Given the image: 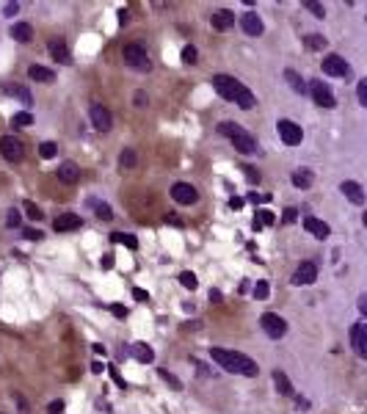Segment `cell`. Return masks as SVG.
Instances as JSON below:
<instances>
[{
    "label": "cell",
    "instance_id": "cell-40",
    "mask_svg": "<svg viewBox=\"0 0 367 414\" xmlns=\"http://www.w3.org/2000/svg\"><path fill=\"white\" fill-rule=\"evenodd\" d=\"M304 8H309V11H312L318 19H323V17H326V8L320 6V3H315V0H307V3H304Z\"/></svg>",
    "mask_w": 367,
    "mask_h": 414
},
{
    "label": "cell",
    "instance_id": "cell-56",
    "mask_svg": "<svg viewBox=\"0 0 367 414\" xmlns=\"http://www.w3.org/2000/svg\"><path fill=\"white\" fill-rule=\"evenodd\" d=\"M91 348H94V354H97V356H100V354L105 356V345H102V343H94V345H91Z\"/></svg>",
    "mask_w": 367,
    "mask_h": 414
},
{
    "label": "cell",
    "instance_id": "cell-48",
    "mask_svg": "<svg viewBox=\"0 0 367 414\" xmlns=\"http://www.w3.org/2000/svg\"><path fill=\"white\" fill-rule=\"evenodd\" d=\"M47 412H50V414H61V412H64V401H53V403L47 406Z\"/></svg>",
    "mask_w": 367,
    "mask_h": 414
},
{
    "label": "cell",
    "instance_id": "cell-52",
    "mask_svg": "<svg viewBox=\"0 0 367 414\" xmlns=\"http://www.w3.org/2000/svg\"><path fill=\"white\" fill-rule=\"evenodd\" d=\"M3 11H6L8 17H11V14H17V11H19V6H17V3H6V8H3Z\"/></svg>",
    "mask_w": 367,
    "mask_h": 414
},
{
    "label": "cell",
    "instance_id": "cell-20",
    "mask_svg": "<svg viewBox=\"0 0 367 414\" xmlns=\"http://www.w3.org/2000/svg\"><path fill=\"white\" fill-rule=\"evenodd\" d=\"M210 22H213L215 30H229L232 25H235V14L224 8V11H215L213 17H210Z\"/></svg>",
    "mask_w": 367,
    "mask_h": 414
},
{
    "label": "cell",
    "instance_id": "cell-16",
    "mask_svg": "<svg viewBox=\"0 0 367 414\" xmlns=\"http://www.w3.org/2000/svg\"><path fill=\"white\" fill-rule=\"evenodd\" d=\"M83 224V218L77 213H64V215H58V218L53 221V229L55 232H72V229H77V226Z\"/></svg>",
    "mask_w": 367,
    "mask_h": 414
},
{
    "label": "cell",
    "instance_id": "cell-32",
    "mask_svg": "<svg viewBox=\"0 0 367 414\" xmlns=\"http://www.w3.org/2000/svg\"><path fill=\"white\" fill-rule=\"evenodd\" d=\"M30 124H33V113L28 111H19L11 116V127H30Z\"/></svg>",
    "mask_w": 367,
    "mask_h": 414
},
{
    "label": "cell",
    "instance_id": "cell-1",
    "mask_svg": "<svg viewBox=\"0 0 367 414\" xmlns=\"http://www.w3.org/2000/svg\"><path fill=\"white\" fill-rule=\"evenodd\" d=\"M210 356L213 362L226 373H237V376H246V379H254L260 367H257L254 359H249L246 354H237V351H229V348H210Z\"/></svg>",
    "mask_w": 367,
    "mask_h": 414
},
{
    "label": "cell",
    "instance_id": "cell-39",
    "mask_svg": "<svg viewBox=\"0 0 367 414\" xmlns=\"http://www.w3.org/2000/svg\"><path fill=\"white\" fill-rule=\"evenodd\" d=\"M25 213H28V218H33V221H42L44 218V213L33 205V202H25Z\"/></svg>",
    "mask_w": 367,
    "mask_h": 414
},
{
    "label": "cell",
    "instance_id": "cell-43",
    "mask_svg": "<svg viewBox=\"0 0 367 414\" xmlns=\"http://www.w3.org/2000/svg\"><path fill=\"white\" fill-rule=\"evenodd\" d=\"M108 370H111V379L116 381V387H122V390H127V381L122 379V376H119V370H116V367H108Z\"/></svg>",
    "mask_w": 367,
    "mask_h": 414
},
{
    "label": "cell",
    "instance_id": "cell-37",
    "mask_svg": "<svg viewBox=\"0 0 367 414\" xmlns=\"http://www.w3.org/2000/svg\"><path fill=\"white\" fill-rule=\"evenodd\" d=\"M268 293H271V287H268V282H265V279H260V282L254 284V298H260V301H265V298H268Z\"/></svg>",
    "mask_w": 367,
    "mask_h": 414
},
{
    "label": "cell",
    "instance_id": "cell-51",
    "mask_svg": "<svg viewBox=\"0 0 367 414\" xmlns=\"http://www.w3.org/2000/svg\"><path fill=\"white\" fill-rule=\"evenodd\" d=\"M100 265L105 268V271H108V268H113V254H105V257L100 260Z\"/></svg>",
    "mask_w": 367,
    "mask_h": 414
},
{
    "label": "cell",
    "instance_id": "cell-31",
    "mask_svg": "<svg viewBox=\"0 0 367 414\" xmlns=\"http://www.w3.org/2000/svg\"><path fill=\"white\" fill-rule=\"evenodd\" d=\"M273 221H276V215L271 213V210H260V213H257V218H254V229H262V226H271Z\"/></svg>",
    "mask_w": 367,
    "mask_h": 414
},
{
    "label": "cell",
    "instance_id": "cell-45",
    "mask_svg": "<svg viewBox=\"0 0 367 414\" xmlns=\"http://www.w3.org/2000/svg\"><path fill=\"white\" fill-rule=\"evenodd\" d=\"M22 235L28 237V240H42V237H44L39 229H22Z\"/></svg>",
    "mask_w": 367,
    "mask_h": 414
},
{
    "label": "cell",
    "instance_id": "cell-3",
    "mask_svg": "<svg viewBox=\"0 0 367 414\" xmlns=\"http://www.w3.org/2000/svg\"><path fill=\"white\" fill-rule=\"evenodd\" d=\"M218 133L229 138V141L235 144V149H237V152H243V155H254L257 149H260V147H257V138L251 136L246 127H240L237 122H221L218 124Z\"/></svg>",
    "mask_w": 367,
    "mask_h": 414
},
{
    "label": "cell",
    "instance_id": "cell-18",
    "mask_svg": "<svg viewBox=\"0 0 367 414\" xmlns=\"http://www.w3.org/2000/svg\"><path fill=\"white\" fill-rule=\"evenodd\" d=\"M240 28L246 30L249 36H260L262 30H265V25H262V19L257 17L254 11H246V14L240 17Z\"/></svg>",
    "mask_w": 367,
    "mask_h": 414
},
{
    "label": "cell",
    "instance_id": "cell-36",
    "mask_svg": "<svg viewBox=\"0 0 367 414\" xmlns=\"http://www.w3.org/2000/svg\"><path fill=\"white\" fill-rule=\"evenodd\" d=\"M180 284H183V287H188V290H196V273H190V271H183L180 273Z\"/></svg>",
    "mask_w": 367,
    "mask_h": 414
},
{
    "label": "cell",
    "instance_id": "cell-35",
    "mask_svg": "<svg viewBox=\"0 0 367 414\" xmlns=\"http://www.w3.org/2000/svg\"><path fill=\"white\" fill-rule=\"evenodd\" d=\"M160 379H163V381H166V384H172L174 387V390H183V381H180L177 379V376H174V373H169V370H163V367H160Z\"/></svg>",
    "mask_w": 367,
    "mask_h": 414
},
{
    "label": "cell",
    "instance_id": "cell-27",
    "mask_svg": "<svg viewBox=\"0 0 367 414\" xmlns=\"http://www.w3.org/2000/svg\"><path fill=\"white\" fill-rule=\"evenodd\" d=\"M6 94L17 97V100H22V105H33V100H30V91L25 89V86H6Z\"/></svg>",
    "mask_w": 367,
    "mask_h": 414
},
{
    "label": "cell",
    "instance_id": "cell-12",
    "mask_svg": "<svg viewBox=\"0 0 367 414\" xmlns=\"http://www.w3.org/2000/svg\"><path fill=\"white\" fill-rule=\"evenodd\" d=\"M172 199L177 202V205H193V202H199V194H196V188L188 185V183H174L172 185Z\"/></svg>",
    "mask_w": 367,
    "mask_h": 414
},
{
    "label": "cell",
    "instance_id": "cell-4",
    "mask_svg": "<svg viewBox=\"0 0 367 414\" xmlns=\"http://www.w3.org/2000/svg\"><path fill=\"white\" fill-rule=\"evenodd\" d=\"M122 58L130 69H138V72H149L152 69V61H149V53L141 47V44H125L122 47Z\"/></svg>",
    "mask_w": 367,
    "mask_h": 414
},
{
    "label": "cell",
    "instance_id": "cell-11",
    "mask_svg": "<svg viewBox=\"0 0 367 414\" xmlns=\"http://www.w3.org/2000/svg\"><path fill=\"white\" fill-rule=\"evenodd\" d=\"M318 282V265L309 260H304L301 265L296 268V273H293V284H298V287H307V284Z\"/></svg>",
    "mask_w": 367,
    "mask_h": 414
},
{
    "label": "cell",
    "instance_id": "cell-44",
    "mask_svg": "<svg viewBox=\"0 0 367 414\" xmlns=\"http://www.w3.org/2000/svg\"><path fill=\"white\" fill-rule=\"evenodd\" d=\"M111 312H113V318H127V307H122V304H113Z\"/></svg>",
    "mask_w": 367,
    "mask_h": 414
},
{
    "label": "cell",
    "instance_id": "cell-28",
    "mask_svg": "<svg viewBox=\"0 0 367 414\" xmlns=\"http://www.w3.org/2000/svg\"><path fill=\"white\" fill-rule=\"evenodd\" d=\"M89 207H94V210H97V218H102V221H111V218H113V210H111V205H105V202H97V199H91V202H89Z\"/></svg>",
    "mask_w": 367,
    "mask_h": 414
},
{
    "label": "cell",
    "instance_id": "cell-41",
    "mask_svg": "<svg viewBox=\"0 0 367 414\" xmlns=\"http://www.w3.org/2000/svg\"><path fill=\"white\" fill-rule=\"evenodd\" d=\"M356 97H359V105H367V80L356 83Z\"/></svg>",
    "mask_w": 367,
    "mask_h": 414
},
{
    "label": "cell",
    "instance_id": "cell-46",
    "mask_svg": "<svg viewBox=\"0 0 367 414\" xmlns=\"http://www.w3.org/2000/svg\"><path fill=\"white\" fill-rule=\"evenodd\" d=\"M296 218H298V210H296V207H287V210H284V221H287V224H293Z\"/></svg>",
    "mask_w": 367,
    "mask_h": 414
},
{
    "label": "cell",
    "instance_id": "cell-30",
    "mask_svg": "<svg viewBox=\"0 0 367 414\" xmlns=\"http://www.w3.org/2000/svg\"><path fill=\"white\" fill-rule=\"evenodd\" d=\"M136 163H138L136 149H122V155H119V166H122V172H125V169H133Z\"/></svg>",
    "mask_w": 367,
    "mask_h": 414
},
{
    "label": "cell",
    "instance_id": "cell-47",
    "mask_svg": "<svg viewBox=\"0 0 367 414\" xmlns=\"http://www.w3.org/2000/svg\"><path fill=\"white\" fill-rule=\"evenodd\" d=\"M133 100H136V108H147V94H144V91H136V97H133Z\"/></svg>",
    "mask_w": 367,
    "mask_h": 414
},
{
    "label": "cell",
    "instance_id": "cell-17",
    "mask_svg": "<svg viewBox=\"0 0 367 414\" xmlns=\"http://www.w3.org/2000/svg\"><path fill=\"white\" fill-rule=\"evenodd\" d=\"M55 174H58V180L66 183V185H75L77 180H80V169H77V163H72V160H64Z\"/></svg>",
    "mask_w": 367,
    "mask_h": 414
},
{
    "label": "cell",
    "instance_id": "cell-19",
    "mask_svg": "<svg viewBox=\"0 0 367 414\" xmlns=\"http://www.w3.org/2000/svg\"><path fill=\"white\" fill-rule=\"evenodd\" d=\"M47 50H50V55H53L55 61H61V64H72L69 47H66V41H64V39H50Z\"/></svg>",
    "mask_w": 367,
    "mask_h": 414
},
{
    "label": "cell",
    "instance_id": "cell-5",
    "mask_svg": "<svg viewBox=\"0 0 367 414\" xmlns=\"http://www.w3.org/2000/svg\"><path fill=\"white\" fill-rule=\"evenodd\" d=\"M260 326H262V331H265L271 340H282L284 334H287V320L279 318L276 312H265L260 318Z\"/></svg>",
    "mask_w": 367,
    "mask_h": 414
},
{
    "label": "cell",
    "instance_id": "cell-42",
    "mask_svg": "<svg viewBox=\"0 0 367 414\" xmlns=\"http://www.w3.org/2000/svg\"><path fill=\"white\" fill-rule=\"evenodd\" d=\"M6 224L11 226V229H14V226H19V224H22V215H19V210H14V207H11V210H8V218H6Z\"/></svg>",
    "mask_w": 367,
    "mask_h": 414
},
{
    "label": "cell",
    "instance_id": "cell-8",
    "mask_svg": "<svg viewBox=\"0 0 367 414\" xmlns=\"http://www.w3.org/2000/svg\"><path fill=\"white\" fill-rule=\"evenodd\" d=\"M320 64H323V75H332V77H348V75H351L348 61H345L343 55H337V53L326 55Z\"/></svg>",
    "mask_w": 367,
    "mask_h": 414
},
{
    "label": "cell",
    "instance_id": "cell-2",
    "mask_svg": "<svg viewBox=\"0 0 367 414\" xmlns=\"http://www.w3.org/2000/svg\"><path fill=\"white\" fill-rule=\"evenodd\" d=\"M213 89L218 91L224 100H229V102H235L237 108H243V111H251V108L257 105L251 89H246L240 80H235V77H229V75H213Z\"/></svg>",
    "mask_w": 367,
    "mask_h": 414
},
{
    "label": "cell",
    "instance_id": "cell-10",
    "mask_svg": "<svg viewBox=\"0 0 367 414\" xmlns=\"http://www.w3.org/2000/svg\"><path fill=\"white\" fill-rule=\"evenodd\" d=\"M89 116H91V124H94V130H100V133H108L113 127V116H111V111H108L102 102H94L91 105V111H89Z\"/></svg>",
    "mask_w": 367,
    "mask_h": 414
},
{
    "label": "cell",
    "instance_id": "cell-23",
    "mask_svg": "<svg viewBox=\"0 0 367 414\" xmlns=\"http://www.w3.org/2000/svg\"><path fill=\"white\" fill-rule=\"evenodd\" d=\"M11 39H17V41H22V44H28L30 39H33V28H30L28 22H14L11 25Z\"/></svg>",
    "mask_w": 367,
    "mask_h": 414
},
{
    "label": "cell",
    "instance_id": "cell-57",
    "mask_svg": "<svg viewBox=\"0 0 367 414\" xmlns=\"http://www.w3.org/2000/svg\"><path fill=\"white\" fill-rule=\"evenodd\" d=\"M102 370H105V367H102L100 362H94V365H91V373H102Z\"/></svg>",
    "mask_w": 367,
    "mask_h": 414
},
{
    "label": "cell",
    "instance_id": "cell-22",
    "mask_svg": "<svg viewBox=\"0 0 367 414\" xmlns=\"http://www.w3.org/2000/svg\"><path fill=\"white\" fill-rule=\"evenodd\" d=\"M284 80L290 83V89L296 91V94H307V91H309L307 89V80H304L296 69H284Z\"/></svg>",
    "mask_w": 367,
    "mask_h": 414
},
{
    "label": "cell",
    "instance_id": "cell-9",
    "mask_svg": "<svg viewBox=\"0 0 367 414\" xmlns=\"http://www.w3.org/2000/svg\"><path fill=\"white\" fill-rule=\"evenodd\" d=\"M309 89V94H312V100L318 102L320 108H334L337 105V100H334V94H332V89H329V86H326L323 80H312L307 86Z\"/></svg>",
    "mask_w": 367,
    "mask_h": 414
},
{
    "label": "cell",
    "instance_id": "cell-13",
    "mask_svg": "<svg viewBox=\"0 0 367 414\" xmlns=\"http://www.w3.org/2000/svg\"><path fill=\"white\" fill-rule=\"evenodd\" d=\"M351 345H354L356 356H362V359L367 356V326L365 323L351 326Z\"/></svg>",
    "mask_w": 367,
    "mask_h": 414
},
{
    "label": "cell",
    "instance_id": "cell-29",
    "mask_svg": "<svg viewBox=\"0 0 367 414\" xmlns=\"http://www.w3.org/2000/svg\"><path fill=\"white\" fill-rule=\"evenodd\" d=\"M111 240H113V243H122V246H127V248H138L136 235H130V232H113Z\"/></svg>",
    "mask_w": 367,
    "mask_h": 414
},
{
    "label": "cell",
    "instance_id": "cell-33",
    "mask_svg": "<svg viewBox=\"0 0 367 414\" xmlns=\"http://www.w3.org/2000/svg\"><path fill=\"white\" fill-rule=\"evenodd\" d=\"M304 44H307L309 50H323V47H326V36H320V33H309L307 39H304Z\"/></svg>",
    "mask_w": 367,
    "mask_h": 414
},
{
    "label": "cell",
    "instance_id": "cell-26",
    "mask_svg": "<svg viewBox=\"0 0 367 414\" xmlns=\"http://www.w3.org/2000/svg\"><path fill=\"white\" fill-rule=\"evenodd\" d=\"M293 185H296V188H309V185H312V172H309V169L293 172Z\"/></svg>",
    "mask_w": 367,
    "mask_h": 414
},
{
    "label": "cell",
    "instance_id": "cell-55",
    "mask_svg": "<svg viewBox=\"0 0 367 414\" xmlns=\"http://www.w3.org/2000/svg\"><path fill=\"white\" fill-rule=\"evenodd\" d=\"M359 312H362V315L367 312V296H359Z\"/></svg>",
    "mask_w": 367,
    "mask_h": 414
},
{
    "label": "cell",
    "instance_id": "cell-21",
    "mask_svg": "<svg viewBox=\"0 0 367 414\" xmlns=\"http://www.w3.org/2000/svg\"><path fill=\"white\" fill-rule=\"evenodd\" d=\"M130 354L136 356L141 365H149V362H155V351H152V345H149V343H136V345L130 348Z\"/></svg>",
    "mask_w": 367,
    "mask_h": 414
},
{
    "label": "cell",
    "instance_id": "cell-49",
    "mask_svg": "<svg viewBox=\"0 0 367 414\" xmlns=\"http://www.w3.org/2000/svg\"><path fill=\"white\" fill-rule=\"evenodd\" d=\"M133 298H136V301H149V293L147 290H141V287H136L133 290Z\"/></svg>",
    "mask_w": 367,
    "mask_h": 414
},
{
    "label": "cell",
    "instance_id": "cell-6",
    "mask_svg": "<svg viewBox=\"0 0 367 414\" xmlns=\"http://www.w3.org/2000/svg\"><path fill=\"white\" fill-rule=\"evenodd\" d=\"M0 155L8 160V163H19L25 158V144L14 136H3L0 138Z\"/></svg>",
    "mask_w": 367,
    "mask_h": 414
},
{
    "label": "cell",
    "instance_id": "cell-14",
    "mask_svg": "<svg viewBox=\"0 0 367 414\" xmlns=\"http://www.w3.org/2000/svg\"><path fill=\"white\" fill-rule=\"evenodd\" d=\"M340 191L345 194V199L348 202H354L356 207H362L365 205V188H362L359 183H354V180H345L343 185H340Z\"/></svg>",
    "mask_w": 367,
    "mask_h": 414
},
{
    "label": "cell",
    "instance_id": "cell-38",
    "mask_svg": "<svg viewBox=\"0 0 367 414\" xmlns=\"http://www.w3.org/2000/svg\"><path fill=\"white\" fill-rule=\"evenodd\" d=\"M196 58H199L196 47H193V44H185V47H183V64H196Z\"/></svg>",
    "mask_w": 367,
    "mask_h": 414
},
{
    "label": "cell",
    "instance_id": "cell-50",
    "mask_svg": "<svg viewBox=\"0 0 367 414\" xmlns=\"http://www.w3.org/2000/svg\"><path fill=\"white\" fill-rule=\"evenodd\" d=\"M243 172H246V177H249V183H260V174H257L254 169H251V166H246Z\"/></svg>",
    "mask_w": 367,
    "mask_h": 414
},
{
    "label": "cell",
    "instance_id": "cell-24",
    "mask_svg": "<svg viewBox=\"0 0 367 414\" xmlns=\"http://www.w3.org/2000/svg\"><path fill=\"white\" fill-rule=\"evenodd\" d=\"M28 77H30V80H36V83H53L55 72H53V69H47V66L33 64V66L28 69Z\"/></svg>",
    "mask_w": 367,
    "mask_h": 414
},
{
    "label": "cell",
    "instance_id": "cell-34",
    "mask_svg": "<svg viewBox=\"0 0 367 414\" xmlns=\"http://www.w3.org/2000/svg\"><path fill=\"white\" fill-rule=\"evenodd\" d=\"M55 152H58V147H55L53 141H44V144H39V155H42L44 160L55 158Z\"/></svg>",
    "mask_w": 367,
    "mask_h": 414
},
{
    "label": "cell",
    "instance_id": "cell-15",
    "mask_svg": "<svg viewBox=\"0 0 367 414\" xmlns=\"http://www.w3.org/2000/svg\"><path fill=\"white\" fill-rule=\"evenodd\" d=\"M304 229H307L309 235L320 237V240H323V237H329V235H332V226L326 224V221L315 218V215H307V218H304Z\"/></svg>",
    "mask_w": 367,
    "mask_h": 414
},
{
    "label": "cell",
    "instance_id": "cell-53",
    "mask_svg": "<svg viewBox=\"0 0 367 414\" xmlns=\"http://www.w3.org/2000/svg\"><path fill=\"white\" fill-rule=\"evenodd\" d=\"M229 207H232V210H237V207H243V199H237V196H232V199H229Z\"/></svg>",
    "mask_w": 367,
    "mask_h": 414
},
{
    "label": "cell",
    "instance_id": "cell-54",
    "mask_svg": "<svg viewBox=\"0 0 367 414\" xmlns=\"http://www.w3.org/2000/svg\"><path fill=\"white\" fill-rule=\"evenodd\" d=\"M127 19H130V14L122 8V11H119V25H127Z\"/></svg>",
    "mask_w": 367,
    "mask_h": 414
},
{
    "label": "cell",
    "instance_id": "cell-7",
    "mask_svg": "<svg viewBox=\"0 0 367 414\" xmlns=\"http://www.w3.org/2000/svg\"><path fill=\"white\" fill-rule=\"evenodd\" d=\"M276 130H279V138H282L287 147H298V144H301V138H304V130L298 127L296 122H290V119H279Z\"/></svg>",
    "mask_w": 367,
    "mask_h": 414
},
{
    "label": "cell",
    "instance_id": "cell-25",
    "mask_svg": "<svg viewBox=\"0 0 367 414\" xmlns=\"http://www.w3.org/2000/svg\"><path fill=\"white\" fill-rule=\"evenodd\" d=\"M273 384H276L279 395H284V398L293 395V384H290V379H287L282 370H273Z\"/></svg>",
    "mask_w": 367,
    "mask_h": 414
}]
</instances>
